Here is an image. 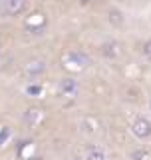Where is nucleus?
<instances>
[{"mask_svg":"<svg viewBox=\"0 0 151 160\" xmlns=\"http://www.w3.org/2000/svg\"><path fill=\"white\" fill-rule=\"evenodd\" d=\"M60 62H62V68L68 70L70 74H80L84 72L85 68L92 64V60H89L88 52H84V50H78V48H72V50H66V52L62 54V58H60Z\"/></svg>","mask_w":151,"mask_h":160,"instance_id":"1","label":"nucleus"},{"mask_svg":"<svg viewBox=\"0 0 151 160\" xmlns=\"http://www.w3.org/2000/svg\"><path fill=\"white\" fill-rule=\"evenodd\" d=\"M80 94V82L76 80V76H62L58 80V96L74 100Z\"/></svg>","mask_w":151,"mask_h":160,"instance_id":"2","label":"nucleus"},{"mask_svg":"<svg viewBox=\"0 0 151 160\" xmlns=\"http://www.w3.org/2000/svg\"><path fill=\"white\" fill-rule=\"evenodd\" d=\"M129 130H131V134H133L137 140L145 142V140L151 138V120H149L147 116H137V118L131 122Z\"/></svg>","mask_w":151,"mask_h":160,"instance_id":"3","label":"nucleus"},{"mask_svg":"<svg viewBox=\"0 0 151 160\" xmlns=\"http://www.w3.org/2000/svg\"><path fill=\"white\" fill-rule=\"evenodd\" d=\"M48 26V18L44 16L42 12H34V14H30V16L26 18V22H24V28L28 30V32H32V34H40V32H44V28Z\"/></svg>","mask_w":151,"mask_h":160,"instance_id":"4","label":"nucleus"},{"mask_svg":"<svg viewBox=\"0 0 151 160\" xmlns=\"http://www.w3.org/2000/svg\"><path fill=\"white\" fill-rule=\"evenodd\" d=\"M99 54H102L105 60H115V58H119V54H121L119 42H115V40L102 42V44H99Z\"/></svg>","mask_w":151,"mask_h":160,"instance_id":"5","label":"nucleus"},{"mask_svg":"<svg viewBox=\"0 0 151 160\" xmlns=\"http://www.w3.org/2000/svg\"><path fill=\"white\" fill-rule=\"evenodd\" d=\"M26 0H0V12H4L6 16H16L24 10Z\"/></svg>","mask_w":151,"mask_h":160,"instance_id":"6","label":"nucleus"},{"mask_svg":"<svg viewBox=\"0 0 151 160\" xmlns=\"http://www.w3.org/2000/svg\"><path fill=\"white\" fill-rule=\"evenodd\" d=\"M84 160H105V152L102 146H98V144H92V146H88L85 150V158Z\"/></svg>","mask_w":151,"mask_h":160,"instance_id":"7","label":"nucleus"},{"mask_svg":"<svg viewBox=\"0 0 151 160\" xmlns=\"http://www.w3.org/2000/svg\"><path fill=\"white\" fill-rule=\"evenodd\" d=\"M24 92L28 94V96H34V98H40L44 94V84L36 82V80H32L30 84H26V88H24Z\"/></svg>","mask_w":151,"mask_h":160,"instance_id":"8","label":"nucleus"},{"mask_svg":"<svg viewBox=\"0 0 151 160\" xmlns=\"http://www.w3.org/2000/svg\"><path fill=\"white\" fill-rule=\"evenodd\" d=\"M109 22L113 24V26H121L123 24V12L117 8H112L109 10Z\"/></svg>","mask_w":151,"mask_h":160,"instance_id":"9","label":"nucleus"},{"mask_svg":"<svg viewBox=\"0 0 151 160\" xmlns=\"http://www.w3.org/2000/svg\"><path fill=\"white\" fill-rule=\"evenodd\" d=\"M139 54H141L147 62H151V38L143 40V42L139 44Z\"/></svg>","mask_w":151,"mask_h":160,"instance_id":"10","label":"nucleus"},{"mask_svg":"<svg viewBox=\"0 0 151 160\" xmlns=\"http://www.w3.org/2000/svg\"><path fill=\"white\" fill-rule=\"evenodd\" d=\"M44 70H46V66H44L42 62H30L28 66V74H32V78H36L38 74H42Z\"/></svg>","mask_w":151,"mask_h":160,"instance_id":"11","label":"nucleus"},{"mask_svg":"<svg viewBox=\"0 0 151 160\" xmlns=\"http://www.w3.org/2000/svg\"><path fill=\"white\" fill-rule=\"evenodd\" d=\"M131 160H151V154L145 148H137L131 152Z\"/></svg>","mask_w":151,"mask_h":160,"instance_id":"12","label":"nucleus"},{"mask_svg":"<svg viewBox=\"0 0 151 160\" xmlns=\"http://www.w3.org/2000/svg\"><path fill=\"white\" fill-rule=\"evenodd\" d=\"M10 136H12V132H10L8 126H0V148L4 146V144L10 140Z\"/></svg>","mask_w":151,"mask_h":160,"instance_id":"13","label":"nucleus"},{"mask_svg":"<svg viewBox=\"0 0 151 160\" xmlns=\"http://www.w3.org/2000/svg\"><path fill=\"white\" fill-rule=\"evenodd\" d=\"M82 6H89V4H94V2H98V0H78Z\"/></svg>","mask_w":151,"mask_h":160,"instance_id":"14","label":"nucleus"},{"mask_svg":"<svg viewBox=\"0 0 151 160\" xmlns=\"http://www.w3.org/2000/svg\"><path fill=\"white\" fill-rule=\"evenodd\" d=\"M24 160H42V156H38V154H32V156H28V158H24Z\"/></svg>","mask_w":151,"mask_h":160,"instance_id":"15","label":"nucleus"},{"mask_svg":"<svg viewBox=\"0 0 151 160\" xmlns=\"http://www.w3.org/2000/svg\"><path fill=\"white\" fill-rule=\"evenodd\" d=\"M0 48H2V36H0Z\"/></svg>","mask_w":151,"mask_h":160,"instance_id":"16","label":"nucleus"},{"mask_svg":"<svg viewBox=\"0 0 151 160\" xmlns=\"http://www.w3.org/2000/svg\"><path fill=\"white\" fill-rule=\"evenodd\" d=\"M149 110H151V98H149Z\"/></svg>","mask_w":151,"mask_h":160,"instance_id":"17","label":"nucleus"},{"mask_svg":"<svg viewBox=\"0 0 151 160\" xmlns=\"http://www.w3.org/2000/svg\"><path fill=\"white\" fill-rule=\"evenodd\" d=\"M129 2H139V0H129Z\"/></svg>","mask_w":151,"mask_h":160,"instance_id":"18","label":"nucleus"},{"mask_svg":"<svg viewBox=\"0 0 151 160\" xmlns=\"http://www.w3.org/2000/svg\"><path fill=\"white\" fill-rule=\"evenodd\" d=\"M76 160H82V158H76Z\"/></svg>","mask_w":151,"mask_h":160,"instance_id":"19","label":"nucleus"}]
</instances>
